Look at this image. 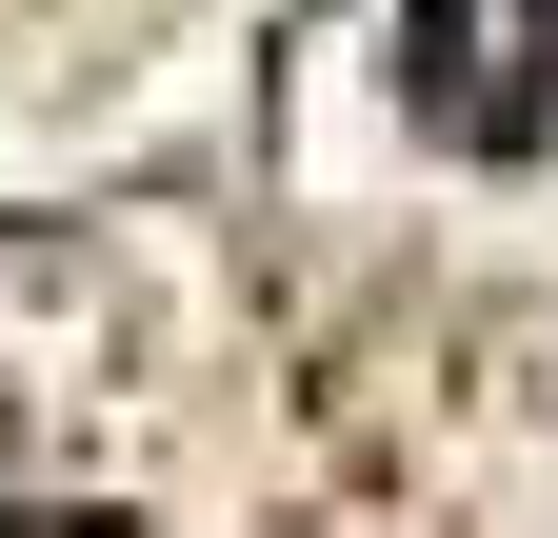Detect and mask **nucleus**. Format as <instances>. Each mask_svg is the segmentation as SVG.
Wrapping results in <instances>:
<instances>
[{
	"instance_id": "1",
	"label": "nucleus",
	"mask_w": 558,
	"mask_h": 538,
	"mask_svg": "<svg viewBox=\"0 0 558 538\" xmlns=\"http://www.w3.org/2000/svg\"><path fill=\"white\" fill-rule=\"evenodd\" d=\"M399 81H418V120L459 160H538L558 140V0H418Z\"/></svg>"
},
{
	"instance_id": "2",
	"label": "nucleus",
	"mask_w": 558,
	"mask_h": 538,
	"mask_svg": "<svg viewBox=\"0 0 558 538\" xmlns=\"http://www.w3.org/2000/svg\"><path fill=\"white\" fill-rule=\"evenodd\" d=\"M0 538H120V518H0Z\"/></svg>"
}]
</instances>
